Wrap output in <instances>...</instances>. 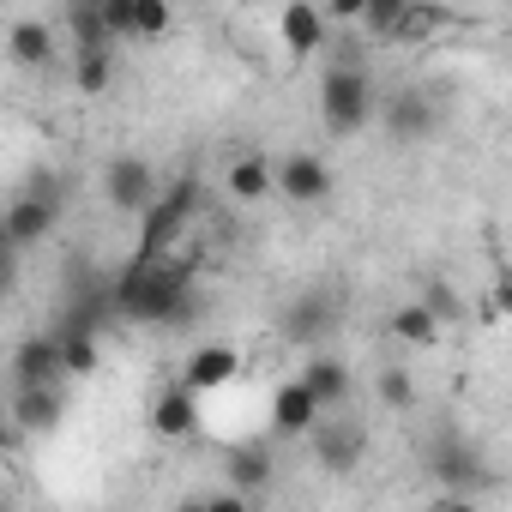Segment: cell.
Returning a JSON list of instances; mask_svg holds the SVG:
<instances>
[{"label":"cell","instance_id":"obj_19","mask_svg":"<svg viewBox=\"0 0 512 512\" xmlns=\"http://www.w3.org/2000/svg\"><path fill=\"white\" fill-rule=\"evenodd\" d=\"M314 464L320 470H332V476H344V470H356L362 464V428L356 422H344V416H326L320 428H314Z\"/></svg>","mask_w":512,"mask_h":512},{"label":"cell","instance_id":"obj_25","mask_svg":"<svg viewBox=\"0 0 512 512\" xmlns=\"http://www.w3.org/2000/svg\"><path fill=\"white\" fill-rule=\"evenodd\" d=\"M416 302H422V308H428V314H434V320H440V326H446V332H452V326H458V320H464V314H470V302H464V296H458V290H452V284H446V278H428V284H422V296H416Z\"/></svg>","mask_w":512,"mask_h":512},{"label":"cell","instance_id":"obj_21","mask_svg":"<svg viewBox=\"0 0 512 512\" xmlns=\"http://www.w3.org/2000/svg\"><path fill=\"white\" fill-rule=\"evenodd\" d=\"M61 31H67V55L115 49V37H109V25H103V7H85V0H73V7H61Z\"/></svg>","mask_w":512,"mask_h":512},{"label":"cell","instance_id":"obj_14","mask_svg":"<svg viewBox=\"0 0 512 512\" xmlns=\"http://www.w3.org/2000/svg\"><path fill=\"white\" fill-rule=\"evenodd\" d=\"M55 55H61V31H55L49 19H37V13H19V19L7 25V61H13V67H25V73H43Z\"/></svg>","mask_w":512,"mask_h":512},{"label":"cell","instance_id":"obj_20","mask_svg":"<svg viewBox=\"0 0 512 512\" xmlns=\"http://www.w3.org/2000/svg\"><path fill=\"white\" fill-rule=\"evenodd\" d=\"M386 338H398V344H410V350H434V344L446 338V326L410 296V302H398V308L386 314Z\"/></svg>","mask_w":512,"mask_h":512},{"label":"cell","instance_id":"obj_17","mask_svg":"<svg viewBox=\"0 0 512 512\" xmlns=\"http://www.w3.org/2000/svg\"><path fill=\"white\" fill-rule=\"evenodd\" d=\"M199 422H205V416H199V392H193V386L169 380V386L151 398V434H157V440H169V446H175V440H193Z\"/></svg>","mask_w":512,"mask_h":512},{"label":"cell","instance_id":"obj_22","mask_svg":"<svg viewBox=\"0 0 512 512\" xmlns=\"http://www.w3.org/2000/svg\"><path fill=\"white\" fill-rule=\"evenodd\" d=\"M61 416H67L61 392H13V428L19 434H55Z\"/></svg>","mask_w":512,"mask_h":512},{"label":"cell","instance_id":"obj_8","mask_svg":"<svg viewBox=\"0 0 512 512\" xmlns=\"http://www.w3.org/2000/svg\"><path fill=\"white\" fill-rule=\"evenodd\" d=\"M380 127H386L398 145H422V139L440 127V109H434V97H428L422 85H398V91L380 97Z\"/></svg>","mask_w":512,"mask_h":512},{"label":"cell","instance_id":"obj_26","mask_svg":"<svg viewBox=\"0 0 512 512\" xmlns=\"http://www.w3.org/2000/svg\"><path fill=\"white\" fill-rule=\"evenodd\" d=\"M175 31V7L169 0H133V43H157Z\"/></svg>","mask_w":512,"mask_h":512},{"label":"cell","instance_id":"obj_2","mask_svg":"<svg viewBox=\"0 0 512 512\" xmlns=\"http://www.w3.org/2000/svg\"><path fill=\"white\" fill-rule=\"evenodd\" d=\"M380 115V91L368 79V67L356 55H332L320 73V121L332 139H356L368 121Z\"/></svg>","mask_w":512,"mask_h":512},{"label":"cell","instance_id":"obj_4","mask_svg":"<svg viewBox=\"0 0 512 512\" xmlns=\"http://www.w3.org/2000/svg\"><path fill=\"white\" fill-rule=\"evenodd\" d=\"M103 199L121 211V217H145L157 199H163V175L139 157V151H121L103 163Z\"/></svg>","mask_w":512,"mask_h":512},{"label":"cell","instance_id":"obj_27","mask_svg":"<svg viewBox=\"0 0 512 512\" xmlns=\"http://www.w3.org/2000/svg\"><path fill=\"white\" fill-rule=\"evenodd\" d=\"M452 25V13L446 7H410L404 13V31H398V43H428V37H440Z\"/></svg>","mask_w":512,"mask_h":512},{"label":"cell","instance_id":"obj_15","mask_svg":"<svg viewBox=\"0 0 512 512\" xmlns=\"http://www.w3.org/2000/svg\"><path fill=\"white\" fill-rule=\"evenodd\" d=\"M55 223H61V199H37V193H13V199H7V247H13V253L49 241Z\"/></svg>","mask_w":512,"mask_h":512},{"label":"cell","instance_id":"obj_32","mask_svg":"<svg viewBox=\"0 0 512 512\" xmlns=\"http://www.w3.org/2000/svg\"><path fill=\"white\" fill-rule=\"evenodd\" d=\"M428 512H482V500H470V494H440Z\"/></svg>","mask_w":512,"mask_h":512},{"label":"cell","instance_id":"obj_33","mask_svg":"<svg viewBox=\"0 0 512 512\" xmlns=\"http://www.w3.org/2000/svg\"><path fill=\"white\" fill-rule=\"evenodd\" d=\"M175 512H211V506H205V494H199V500H181Z\"/></svg>","mask_w":512,"mask_h":512},{"label":"cell","instance_id":"obj_5","mask_svg":"<svg viewBox=\"0 0 512 512\" xmlns=\"http://www.w3.org/2000/svg\"><path fill=\"white\" fill-rule=\"evenodd\" d=\"M428 476H434L446 494H470V500H476V488H488L482 452H476L464 434H452V428H440V434L428 440Z\"/></svg>","mask_w":512,"mask_h":512},{"label":"cell","instance_id":"obj_30","mask_svg":"<svg viewBox=\"0 0 512 512\" xmlns=\"http://www.w3.org/2000/svg\"><path fill=\"white\" fill-rule=\"evenodd\" d=\"M488 302L500 308V314H512V266L494 253V290H488Z\"/></svg>","mask_w":512,"mask_h":512},{"label":"cell","instance_id":"obj_12","mask_svg":"<svg viewBox=\"0 0 512 512\" xmlns=\"http://www.w3.org/2000/svg\"><path fill=\"white\" fill-rule=\"evenodd\" d=\"M223 476L235 494H260L272 476H278V452H272V434H253V440H235L223 452Z\"/></svg>","mask_w":512,"mask_h":512},{"label":"cell","instance_id":"obj_24","mask_svg":"<svg viewBox=\"0 0 512 512\" xmlns=\"http://www.w3.org/2000/svg\"><path fill=\"white\" fill-rule=\"evenodd\" d=\"M404 13H410V0H368V13H362V31H368V43H398V31H404Z\"/></svg>","mask_w":512,"mask_h":512},{"label":"cell","instance_id":"obj_23","mask_svg":"<svg viewBox=\"0 0 512 512\" xmlns=\"http://www.w3.org/2000/svg\"><path fill=\"white\" fill-rule=\"evenodd\" d=\"M67 67H73V91L79 97H109V85H115V49L67 55Z\"/></svg>","mask_w":512,"mask_h":512},{"label":"cell","instance_id":"obj_16","mask_svg":"<svg viewBox=\"0 0 512 512\" xmlns=\"http://www.w3.org/2000/svg\"><path fill=\"white\" fill-rule=\"evenodd\" d=\"M296 380L320 398V410H326V416H338V410L350 404V392H356V368H350L338 350H314V356H308V368H302Z\"/></svg>","mask_w":512,"mask_h":512},{"label":"cell","instance_id":"obj_18","mask_svg":"<svg viewBox=\"0 0 512 512\" xmlns=\"http://www.w3.org/2000/svg\"><path fill=\"white\" fill-rule=\"evenodd\" d=\"M223 193H229L235 205H266V199L278 193V163L260 157V151H241V157L223 169Z\"/></svg>","mask_w":512,"mask_h":512},{"label":"cell","instance_id":"obj_6","mask_svg":"<svg viewBox=\"0 0 512 512\" xmlns=\"http://www.w3.org/2000/svg\"><path fill=\"white\" fill-rule=\"evenodd\" d=\"M7 374H13V392H61V386H67V362H61L55 332L19 338L13 356H7Z\"/></svg>","mask_w":512,"mask_h":512},{"label":"cell","instance_id":"obj_10","mask_svg":"<svg viewBox=\"0 0 512 512\" xmlns=\"http://www.w3.org/2000/svg\"><path fill=\"white\" fill-rule=\"evenodd\" d=\"M235 380H241V350H235V344L205 338V344H193L187 362H181V386H193L199 398H205V392H223V386H235Z\"/></svg>","mask_w":512,"mask_h":512},{"label":"cell","instance_id":"obj_13","mask_svg":"<svg viewBox=\"0 0 512 512\" xmlns=\"http://www.w3.org/2000/svg\"><path fill=\"white\" fill-rule=\"evenodd\" d=\"M278 43L290 49V61H308V55L332 49V25H326V7H314V0H290V7L278 13Z\"/></svg>","mask_w":512,"mask_h":512},{"label":"cell","instance_id":"obj_29","mask_svg":"<svg viewBox=\"0 0 512 512\" xmlns=\"http://www.w3.org/2000/svg\"><path fill=\"white\" fill-rule=\"evenodd\" d=\"M103 25H109V37L121 43V37H133V0H103Z\"/></svg>","mask_w":512,"mask_h":512},{"label":"cell","instance_id":"obj_28","mask_svg":"<svg viewBox=\"0 0 512 512\" xmlns=\"http://www.w3.org/2000/svg\"><path fill=\"white\" fill-rule=\"evenodd\" d=\"M374 392H380L386 410H410V404H416V380H410V368H380Z\"/></svg>","mask_w":512,"mask_h":512},{"label":"cell","instance_id":"obj_9","mask_svg":"<svg viewBox=\"0 0 512 512\" xmlns=\"http://www.w3.org/2000/svg\"><path fill=\"white\" fill-rule=\"evenodd\" d=\"M338 320H344V302H338L332 290H302V296L284 308V338H290V344H320V338L338 332Z\"/></svg>","mask_w":512,"mask_h":512},{"label":"cell","instance_id":"obj_31","mask_svg":"<svg viewBox=\"0 0 512 512\" xmlns=\"http://www.w3.org/2000/svg\"><path fill=\"white\" fill-rule=\"evenodd\" d=\"M205 506H211V512H253V494H235V488H217V494H205Z\"/></svg>","mask_w":512,"mask_h":512},{"label":"cell","instance_id":"obj_11","mask_svg":"<svg viewBox=\"0 0 512 512\" xmlns=\"http://www.w3.org/2000/svg\"><path fill=\"white\" fill-rule=\"evenodd\" d=\"M278 193H284L290 205H326V199H332V163L314 157V151L278 157Z\"/></svg>","mask_w":512,"mask_h":512},{"label":"cell","instance_id":"obj_7","mask_svg":"<svg viewBox=\"0 0 512 512\" xmlns=\"http://www.w3.org/2000/svg\"><path fill=\"white\" fill-rule=\"evenodd\" d=\"M326 422L320 398L302 386V380H278L272 398H266V434L272 440H314V428Z\"/></svg>","mask_w":512,"mask_h":512},{"label":"cell","instance_id":"obj_1","mask_svg":"<svg viewBox=\"0 0 512 512\" xmlns=\"http://www.w3.org/2000/svg\"><path fill=\"white\" fill-rule=\"evenodd\" d=\"M109 302L133 326H187L193 320V278L181 260H127L109 278Z\"/></svg>","mask_w":512,"mask_h":512},{"label":"cell","instance_id":"obj_3","mask_svg":"<svg viewBox=\"0 0 512 512\" xmlns=\"http://www.w3.org/2000/svg\"><path fill=\"white\" fill-rule=\"evenodd\" d=\"M193 211H199V181L163 187V199L139 217V247H133V260H175V241L187 235Z\"/></svg>","mask_w":512,"mask_h":512}]
</instances>
